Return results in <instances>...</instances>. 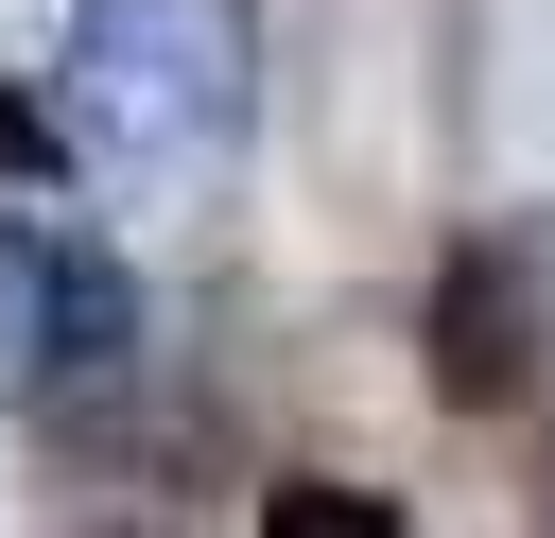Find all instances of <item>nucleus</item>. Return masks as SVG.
Returning <instances> with one entry per match:
<instances>
[{"mask_svg":"<svg viewBox=\"0 0 555 538\" xmlns=\"http://www.w3.org/2000/svg\"><path fill=\"white\" fill-rule=\"evenodd\" d=\"M0 174H52V121H35L17 87H0Z\"/></svg>","mask_w":555,"mask_h":538,"instance_id":"39448f33","label":"nucleus"},{"mask_svg":"<svg viewBox=\"0 0 555 538\" xmlns=\"http://www.w3.org/2000/svg\"><path fill=\"white\" fill-rule=\"evenodd\" d=\"M260 17L243 0H69V139L139 191H191L243 156Z\"/></svg>","mask_w":555,"mask_h":538,"instance_id":"f257e3e1","label":"nucleus"},{"mask_svg":"<svg viewBox=\"0 0 555 538\" xmlns=\"http://www.w3.org/2000/svg\"><path fill=\"white\" fill-rule=\"evenodd\" d=\"M416 347H434V399L503 417V399L538 382V347H555V260H538V226H468V243L434 260V295H416Z\"/></svg>","mask_w":555,"mask_h":538,"instance_id":"7ed1b4c3","label":"nucleus"},{"mask_svg":"<svg viewBox=\"0 0 555 538\" xmlns=\"http://www.w3.org/2000/svg\"><path fill=\"white\" fill-rule=\"evenodd\" d=\"M0 364L35 399L121 382L139 364V260L87 243V226H52V208H0Z\"/></svg>","mask_w":555,"mask_h":538,"instance_id":"f03ea898","label":"nucleus"},{"mask_svg":"<svg viewBox=\"0 0 555 538\" xmlns=\"http://www.w3.org/2000/svg\"><path fill=\"white\" fill-rule=\"evenodd\" d=\"M260 538H399V503L347 486V469H278L260 486Z\"/></svg>","mask_w":555,"mask_h":538,"instance_id":"20e7f679","label":"nucleus"}]
</instances>
